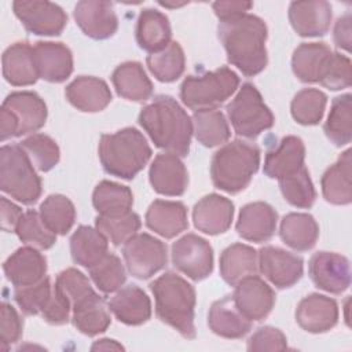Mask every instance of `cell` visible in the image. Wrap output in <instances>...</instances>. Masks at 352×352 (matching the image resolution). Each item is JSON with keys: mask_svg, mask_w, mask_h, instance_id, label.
<instances>
[{"mask_svg": "<svg viewBox=\"0 0 352 352\" xmlns=\"http://www.w3.org/2000/svg\"><path fill=\"white\" fill-rule=\"evenodd\" d=\"M219 38L226 50L227 59L246 77L261 73L268 62L267 56V25L252 14L220 21Z\"/></svg>", "mask_w": 352, "mask_h": 352, "instance_id": "cell-1", "label": "cell"}, {"mask_svg": "<svg viewBox=\"0 0 352 352\" xmlns=\"http://www.w3.org/2000/svg\"><path fill=\"white\" fill-rule=\"evenodd\" d=\"M139 124L158 148L177 157L188 154L192 121L172 96H155L140 110Z\"/></svg>", "mask_w": 352, "mask_h": 352, "instance_id": "cell-2", "label": "cell"}, {"mask_svg": "<svg viewBox=\"0 0 352 352\" xmlns=\"http://www.w3.org/2000/svg\"><path fill=\"white\" fill-rule=\"evenodd\" d=\"M150 289L155 300V314L168 326L177 330L184 338L195 337V290L176 272L168 271Z\"/></svg>", "mask_w": 352, "mask_h": 352, "instance_id": "cell-3", "label": "cell"}, {"mask_svg": "<svg viewBox=\"0 0 352 352\" xmlns=\"http://www.w3.org/2000/svg\"><path fill=\"white\" fill-rule=\"evenodd\" d=\"M99 160L103 169L121 179H133L151 158V147L142 132L124 128L103 133L99 140Z\"/></svg>", "mask_w": 352, "mask_h": 352, "instance_id": "cell-4", "label": "cell"}, {"mask_svg": "<svg viewBox=\"0 0 352 352\" xmlns=\"http://www.w3.org/2000/svg\"><path fill=\"white\" fill-rule=\"evenodd\" d=\"M260 165V150L256 144L236 139L220 150L212 158L210 176L214 187L238 194L245 190Z\"/></svg>", "mask_w": 352, "mask_h": 352, "instance_id": "cell-5", "label": "cell"}, {"mask_svg": "<svg viewBox=\"0 0 352 352\" xmlns=\"http://www.w3.org/2000/svg\"><path fill=\"white\" fill-rule=\"evenodd\" d=\"M0 188L25 205H33L41 195V180L21 144L0 148Z\"/></svg>", "mask_w": 352, "mask_h": 352, "instance_id": "cell-6", "label": "cell"}, {"mask_svg": "<svg viewBox=\"0 0 352 352\" xmlns=\"http://www.w3.org/2000/svg\"><path fill=\"white\" fill-rule=\"evenodd\" d=\"M239 77L223 66L199 76H188L180 87L182 102L194 111L213 110L224 103L238 88Z\"/></svg>", "mask_w": 352, "mask_h": 352, "instance_id": "cell-7", "label": "cell"}, {"mask_svg": "<svg viewBox=\"0 0 352 352\" xmlns=\"http://www.w3.org/2000/svg\"><path fill=\"white\" fill-rule=\"evenodd\" d=\"M227 114L235 133L249 139L257 138L275 122L274 114L264 103L261 94L250 82H245L236 96L227 104Z\"/></svg>", "mask_w": 352, "mask_h": 352, "instance_id": "cell-8", "label": "cell"}, {"mask_svg": "<svg viewBox=\"0 0 352 352\" xmlns=\"http://www.w3.org/2000/svg\"><path fill=\"white\" fill-rule=\"evenodd\" d=\"M122 256L129 274L147 279L161 271L168 261L166 245L150 234H135L122 246Z\"/></svg>", "mask_w": 352, "mask_h": 352, "instance_id": "cell-9", "label": "cell"}, {"mask_svg": "<svg viewBox=\"0 0 352 352\" xmlns=\"http://www.w3.org/2000/svg\"><path fill=\"white\" fill-rule=\"evenodd\" d=\"M172 261L190 279L202 280L213 271V249L206 239L186 234L172 245Z\"/></svg>", "mask_w": 352, "mask_h": 352, "instance_id": "cell-10", "label": "cell"}, {"mask_svg": "<svg viewBox=\"0 0 352 352\" xmlns=\"http://www.w3.org/2000/svg\"><path fill=\"white\" fill-rule=\"evenodd\" d=\"M12 11L23 28L37 36H59L67 23L65 11L51 1L16 0Z\"/></svg>", "mask_w": 352, "mask_h": 352, "instance_id": "cell-11", "label": "cell"}, {"mask_svg": "<svg viewBox=\"0 0 352 352\" xmlns=\"http://www.w3.org/2000/svg\"><path fill=\"white\" fill-rule=\"evenodd\" d=\"M308 274L316 287L333 294H341L351 285L349 261L338 253H314L308 263Z\"/></svg>", "mask_w": 352, "mask_h": 352, "instance_id": "cell-12", "label": "cell"}, {"mask_svg": "<svg viewBox=\"0 0 352 352\" xmlns=\"http://www.w3.org/2000/svg\"><path fill=\"white\" fill-rule=\"evenodd\" d=\"M260 272L278 289L296 285L304 271L302 258L276 246H264L257 253Z\"/></svg>", "mask_w": 352, "mask_h": 352, "instance_id": "cell-13", "label": "cell"}, {"mask_svg": "<svg viewBox=\"0 0 352 352\" xmlns=\"http://www.w3.org/2000/svg\"><path fill=\"white\" fill-rule=\"evenodd\" d=\"M232 298L238 309L250 320L265 319L275 305V293L261 278L250 275L235 285Z\"/></svg>", "mask_w": 352, "mask_h": 352, "instance_id": "cell-14", "label": "cell"}, {"mask_svg": "<svg viewBox=\"0 0 352 352\" xmlns=\"http://www.w3.org/2000/svg\"><path fill=\"white\" fill-rule=\"evenodd\" d=\"M74 21L82 33L94 40L111 37L118 28L113 4L99 0H82L74 7Z\"/></svg>", "mask_w": 352, "mask_h": 352, "instance_id": "cell-15", "label": "cell"}, {"mask_svg": "<svg viewBox=\"0 0 352 352\" xmlns=\"http://www.w3.org/2000/svg\"><path fill=\"white\" fill-rule=\"evenodd\" d=\"M331 6L324 0L293 1L289 6V21L301 37H318L329 32L331 23Z\"/></svg>", "mask_w": 352, "mask_h": 352, "instance_id": "cell-16", "label": "cell"}, {"mask_svg": "<svg viewBox=\"0 0 352 352\" xmlns=\"http://www.w3.org/2000/svg\"><path fill=\"white\" fill-rule=\"evenodd\" d=\"M296 320L308 333L329 331L338 322V305L336 300L327 296L312 293L298 302Z\"/></svg>", "mask_w": 352, "mask_h": 352, "instance_id": "cell-17", "label": "cell"}, {"mask_svg": "<svg viewBox=\"0 0 352 352\" xmlns=\"http://www.w3.org/2000/svg\"><path fill=\"white\" fill-rule=\"evenodd\" d=\"M334 51L326 43H302L292 58L294 76L302 82H322L333 60Z\"/></svg>", "mask_w": 352, "mask_h": 352, "instance_id": "cell-18", "label": "cell"}, {"mask_svg": "<svg viewBox=\"0 0 352 352\" xmlns=\"http://www.w3.org/2000/svg\"><path fill=\"white\" fill-rule=\"evenodd\" d=\"M150 184L155 192L166 197L184 194L188 186V175L182 160L175 154H158L148 172Z\"/></svg>", "mask_w": 352, "mask_h": 352, "instance_id": "cell-19", "label": "cell"}, {"mask_svg": "<svg viewBox=\"0 0 352 352\" xmlns=\"http://www.w3.org/2000/svg\"><path fill=\"white\" fill-rule=\"evenodd\" d=\"M38 78L48 82H62L73 72L72 51L62 43L38 41L33 47Z\"/></svg>", "mask_w": 352, "mask_h": 352, "instance_id": "cell-20", "label": "cell"}, {"mask_svg": "<svg viewBox=\"0 0 352 352\" xmlns=\"http://www.w3.org/2000/svg\"><path fill=\"white\" fill-rule=\"evenodd\" d=\"M234 217V204L219 194H209L201 198L192 209L194 226L198 231L209 235L226 232Z\"/></svg>", "mask_w": 352, "mask_h": 352, "instance_id": "cell-21", "label": "cell"}, {"mask_svg": "<svg viewBox=\"0 0 352 352\" xmlns=\"http://www.w3.org/2000/svg\"><path fill=\"white\" fill-rule=\"evenodd\" d=\"M276 223L278 213L271 205L265 202H252L241 209L236 231L243 239L261 243L274 236Z\"/></svg>", "mask_w": 352, "mask_h": 352, "instance_id": "cell-22", "label": "cell"}, {"mask_svg": "<svg viewBox=\"0 0 352 352\" xmlns=\"http://www.w3.org/2000/svg\"><path fill=\"white\" fill-rule=\"evenodd\" d=\"M3 270L15 287L30 286L45 278L47 260L37 248L23 246L4 261Z\"/></svg>", "mask_w": 352, "mask_h": 352, "instance_id": "cell-23", "label": "cell"}, {"mask_svg": "<svg viewBox=\"0 0 352 352\" xmlns=\"http://www.w3.org/2000/svg\"><path fill=\"white\" fill-rule=\"evenodd\" d=\"M18 121V135H28L44 126L47 120V106L44 100L30 91H18L10 94L3 104Z\"/></svg>", "mask_w": 352, "mask_h": 352, "instance_id": "cell-24", "label": "cell"}, {"mask_svg": "<svg viewBox=\"0 0 352 352\" xmlns=\"http://www.w3.org/2000/svg\"><path fill=\"white\" fill-rule=\"evenodd\" d=\"M65 95L72 106L87 113L102 111L111 102L109 85L92 76H80L73 80L66 87Z\"/></svg>", "mask_w": 352, "mask_h": 352, "instance_id": "cell-25", "label": "cell"}, {"mask_svg": "<svg viewBox=\"0 0 352 352\" xmlns=\"http://www.w3.org/2000/svg\"><path fill=\"white\" fill-rule=\"evenodd\" d=\"M305 146L298 136H285L276 147L267 151L264 173L271 179H280L304 166Z\"/></svg>", "mask_w": 352, "mask_h": 352, "instance_id": "cell-26", "label": "cell"}, {"mask_svg": "<svg viewBox=\"0 0 352 352\" xmlns=\"http://www.w3.org/2000/svg\"><path fill=\"white\" fill-rule=\"evenodd\" d=\"M208 324L214 334L224 338H242L252 329V320L238 309L232 294L212 304L208 314Z\"/></svg>", "mask_w": 352, "mask_h": 352, "instance_id": "cell-27", "label": "cell"}, {"mask_svg": "<svg viewBox=\"0 0 352 352\" xmlns=\"http://www.w3.org/2000/svg\"><path fill=\"white\" fill-rule=\"evenodd\" d=\"M146 226L164 238H173L188 227L187 209L177 201L155 199L146 212Z\"/></svg>", "mask_w": 352, "mask_h": 352, "instance_id": "cell-28", "label": "cell"}, {"mask_svg": "<svg viewBox=\"0 0 352 352\" xmlns=\"http://www.w3.org/2000/svg\"><path fill=\"white\" fill-rule=\"evenodd\" d=\"M109 309L124 324L139 326L151 316V302L147 294L136 285L121 289L109 301Z\"/></svg>", "mask_w": 352, "mask_h": 352, "instance_id": "cell-29", "label": "cell"}, {"mask_svg": "<svg viewBox=\"0 0 352 352\" xmlns=\"http://www.w3.org/2000/svg\"><path fill=\"white\" fill-rule=\"evenodd\" d=\"M3 76L11 85L26 87L38 80L33 47L26 41L10 45L3 52Z\"/></svg>", "mask_w": 352, "mask_h": 352, "instance_id": "cell-30", "label": "cell"}, {"mask_svg": "<svg viewBox=\"0 0 352 352\" xmlns=\"http://www.w3.org/2000/svg\"><path fill=\"white\" fill-rule=\"evenodd\" d=\"M135 36L139 47L150 54L164 50L172 36L168 16L158 10L144 8L138 16Z\"/></svg>", "mask_w": 352, "mask_h": 352, "instance_id": "cell-31", "label": "cell"}, {"mask_svg": "<svg viewBox=\"0 0 352 352\" xmlns=\"http://www.w3.org/2000/svg\"><path fill=\"white\" fill-rule=\"evenodd\" d=\"M117 94L132 102H144L153 95V84L139 62H124L111 74Z\"/></svg>", "mask_w": 352, "mask_h": 352, "instance_id": "cell-32", "label": "cell"}, {"mask_svg": "<svg viewBox=\"0 0 352 352\" xmlns=\"http://www.w3.org/2000/svg\"><path fill=\"white\" fill-rule=\"evenodd\" d=\"M351 150H345L336 164L326 169L322 176V192L327 202L333 205H348L352 201L351 182Z\"/></svg>", "mask_w": 352, "mask_h": 352, "instance_id": "cell-33", "label": "cell"}, {"mask_svg": "<svg viewBox=\"0 0 352 352\" xmlns=\"http://www.w3.org/2000/svg\"><path fill=\"white\" fill-rule=\"evenodd\" d=\"M107 241L98 228L80 226L70 238V252L74 263L91 268L109 253Z\"/></svg>", "mask_w": 352, "mask_h": 352, "instance_id": "cell-34", "label": "cell"}, {"mask_svg": "<svg viewBox=\"0 0 352 352\" xmlns=\"http://www.w3.org/2000/svg\"><path fill=\"white\" fill-rule=\"evenodd\" d=\"M257 267V252L243 243L226 248L220 256V275L231 286H235L243 278L256 275Z\"/></svg>", "mask_w": 352, "mask_h": 352, "instance_id": "cell-35", "label": "cell"}, {"mask_svg": "<svg viewBox=\"0 0 352 352\" xmlns=\"http://www.w3.org/2000/svg\"><path fill=\"white\" fill-rule=\"evenodd\" d=\"M282 241L297 252L312 249L319 236V226L314 216L308 213H289L279 227Z\"/></svg>", "mask_w": 352, "mask_h": 352, "instance_id": "cell-36", "label": "cell"}, {"mask_svg": "<svg viewBox=\"0 0 352 352\" xmlns=\"http://www.w3.org/2000/svg\"><path fill=\"white\" fill-rule=\"evenodd\" d=\"M73 308V324L74 327L89 337L100 334L110 326V315L104 305V301L99 294H94Z\"/></svg>", "mask_w": 352, "mask_h": 352, "instance_id": "cell-37", "label": "cell"}, {"mask_svg": "<svg viewBox=\"0 0 352 352\" xmlns=\"http://www.w3.org/2000/svg\"><path fill=\"white\" fill-rule=\"evenodd\" d=\"M92 205L100 216H121L131 212L133 195L129 187L103 180L92 192Z\"/></svg>", "mask_w": 352, "mask_h": 352, "instance_id": "cell-38", "label": "cell"}, {"mask_svg": "<svg viewBox=\"0 0 352 352\" xmlns=\"http://www.w3.org/2000/svg\"><path fill=\"white\" fill-rule=\"evenodd\" d=\"M192 131L205 147H214L230 139V126L220 110H201L192 116Z\"/></svg>", "mask_w": 352, "mask_h": 352, "instance_id": "cell-39", "label": "cell"}, {"mask_svg": "<svg viewBox=\"0 0 352 352\" xmlns=\"http://www.w3.org/2000/svg\"><path fill=\"white\" fill-rule=\"evenodd\" d=\"M146 62L151 74L161 82L176 81L186 66L184 52L177 41H170L164 50L150 54Z\"/></svg>", "mask_w": 352, "mask_h": 352, "instance_id": "cell-40", "label": "cell"}, {"mask_svg": "<svg viewBox=\"0 0 352 352\" xmlns=\"http://www.w3.org/2000/svg\"><path fill=\"white\" fill-rule=\"evenodd\" d=\"M351 94L334 98L327 121L324 122V133L327 139L341 147L352 139V106Z\"/></svg>", "mask_w": 352, "mask_h": 352, "instance_id": "cell-41", "label": "cell"}, {"mask_svg": "<svg viewBox=\"0 0 352 352\" xmlns=\"http://www.w3.org/2000/svg\"><path fill=\"white\" fill-rule=\"evenodd\" d=\"M38 213L45 226L52 232L59 235L67 234L76 220V209L73 202L62 194L48 195L40 205Z\"/></svg>", "mask_w": 352, "mask_h": 352, "instance_id": "cell-42", "label": "cell"}, {"mask_svg": "<svg viewBox=\"0 0 352 352\" xmlns=\"http://www.w3.org/2000/svg\"><path fill=\"white\" fill-rule=\"evenodd\" d=\"M327 96L316 88H304L292 100L290 111L296 122L301 125H316L324 114Z\"/></svg>", "mask_w": 352, "mask_h": 352, "instance_id": "cell-43", "label": "cell"}, {"mask_svg": "<svg viewBox=\"0 0 352 352\" xmlns=\"http://www.w3.org/2000/svg\"><path fill=\"white\" fill-rule=\"evenodd\" d=\"M279 188L283 198L296 208L308 209L316 199V191L305 166L292 175L280 177Z\"/></svg>", "mask_w": 352, "mask_h": 352, "instance_id": "cell-44", "label": "cell"}, {"mask_svg": "<svg viewBox=\"0 0 352 352\" xmlns=\"http://www.w3.org/2000/svg\"><path fill=\"white\" fill-rule=\"evenodd\" d=\"M15 234L22 242L43 250L52 248L56 242V234L45 226L40 213L36 210H28L22 214Z\"/></svg>", "mask_w": 352, "mask_h": 352, "instance_id": "cell-45", "label": "cell"}, {"mask_svg": "<svg viewBox=\"0 0 352 352\" xmlns=\"http://www.w3.org/2000/svg\"><path fill=\"white\" fill-rule=\"evenodd\" d=\"M95 226L114 246H120L139 231L142 221L140 217L131 210L121 216L99 214L95 220Z\"/></svg>", "mask_w": 352, "mask_h": 352, "instance_id": "cell-46", "label": "cell"}, {"mask_svg": "<svg viewBox=\"0 0 352 352\" xmlns=\"http://www.w3.org/2000/svg\"><path fill=\"white\" fill-rule=\"evenodd\" d=\"M88 271L95 286L106 294L117 292L126 280L125 268L121 260L113 253H107L99 263L88 268Z\"/></svg>", "mask_w": 352, "mask_h": 352, "instance_id": "cell-47", "label": "cell"}, {"mask_svg": "<svg viewBox=\"0 0 352 352\" xmlns=\"http://www.w3.org/2000/svg\"><path fill=\"white\" fill-rule=\"evenodd\" d=\"M22 148L29 155L32 164L41 172L51 170L59 162V147L56 142L44 135L33 133L21 142Z\"/></svg>", "mask_w": 352, "mask_h": 352, "instance_id": "cell-48", "label": "cell"}, {"mask_svg": "<svg viewBox=\"0 0 352 352\" xmlns=\"http://www.w3.org/2000/svg\"><path fill=\"white\" fill-rule=\"evenodd\" d=\"M52 289L51 279L45 276L34 285L16 287L14 300L25 315H41L51 298Z\"/></svg>", "mask_w": 352, "mask_h": 352, "instance_id": "cell-49", "label": "cell"}, {"mask_svg": "<svg viewBox=\"0 0 352 352\" xmlns=\"http://www.w3.org/2000/svg\"><path fill=\"white\" fill-rule=\"evenodd\" d=\"M55 285L66 294V297L72 302V307L96 294L88 278L76 268H66L62 272H59Z\"/></svg>", "mask_w": 352, "mask_h": 352, "instance_id": "cell-50", "label": "cell"}, {"mask_svg": "<svg viewBox=\"0 0 352 352\" xmlns=\"http://www.w3.org/2000/svg\"><path fill=\"white\" fill-rule=\"evenodd\" d=\"M286 348V336L272 326L258 327L248 340V351H285Z\"/></svg>", "mask_w": 352, "mask_h": 352, "instance_id": "cell-51", "label": "cell"}, {"mask_svg": "<svg viewBox=\"0 0 352 352\" xmlns=\"http://www.w3.org/2000/svg\"><path fill=\"white\" fill-rule=\"evenodd\" d=\"M351 59L345 55L334 52L329 72L320 84L331 91H338L351 87Z\"/></svg>", "mask_w": 352, "mask_h": 352, "instance_id": "cell-52", "label": "cell"}, {"mask_svg": "<svg viewBox=\"0 0 352 352\" xmlns=\"http://www.w3.org/2000/svg\"><path fill=\"white\" fill-rule=\"evenodd\" d=\"M0 337L3 348L16 342L21 338L23 322L15 308L8 302H1L0 305Z\"/></svg>", "mask_w": 352, "mask_h": 352, "instance_id": "cell-53", "label": "cell"}, {"mask_svg": "<svg viewBox=\"0 0 352 352\" xmlns=\"http://www.w3.org/2000/svg\"><path fill=\"white\" fill-rule=\"evenodd\" d=\"M72 309V302L66 297V294L56 286L54 285L51 298L41 314L43 319L50 323V324H65L69 322V315Z\"/></svg>", "mask_w": 352, "mask_h": 352, "instance_id": "cell-54", "label": "cell"}, {"mask_svg": "<svg viewBox=\"0 0 352 352\" xmlns=\"http://www.w3.org/2000/svg\"><path fill=\"white\" fill-rule=\"evenodd\" d=\"M214 14L220 21L235 18L243 14H248V11L253 7V3L250 1H214L212 4Z\"/></svg>", "mask_w": 352, "mask_h": 352, "instance_id": "cell-55", "label": "cell"}, {"mask_svg": "<svg viewBox=\"0 0 352 352\" xmlns=\"http://www.w3.org/2000/svg\"><path fill=\"white\" fill-rule=\"evenodd\" d=\"M0 213H1V230L11 232H15V228L22 217V209L15 205L14 202L8 201L6 197H1L0 199Z\"/></svg>", "mask_w": 352, "mask_h": 352, "instance_id": "cell-56", "label": "cell"}, {"mask_svg": "<svg viewBox=\"0 0 352 352\" xmlns=\"http://www.w3.org/2000/svg\"><path fill=\"white\" fill-rule=\"evenodd\" d=\"M334 43L338 48L351 51V15L345 14L344 16L338 18L334 26Z\"/></svg>", "mask_w": 352, "mask_h": 352, "instance_id": "cell-57", "label": "cell"}, {"mask_svg": "<svg viewBox=\"0 0 352 352\" xmlns=\"http://www.w3.org/2000/svg\"><path fill=\"white\" fill-rule=\"evenodd\" d=\"M18 135V121L15 116L1 106L0 110V139L1 142Z\"/></svg>", "mask_w": 352, "mask_h": 352, "instance_id": "cell-58", "label": "cell"}, {"mask_svg": "<svg viewBox=\"0 0 352 352\" xmlns=\"http://www.w3.org/2000/svg\"><path fill=\"white\" fill-rule=\"evenodd\" d=\"M92 351H122L124 346L121 344H118L114 340L110 338H102L99 341H95L91 346Z\"/></svg>", "mask_w": 352, "mask_h": 352, "instance_id": "cell-59", "label": "cell"}]
</instances>
